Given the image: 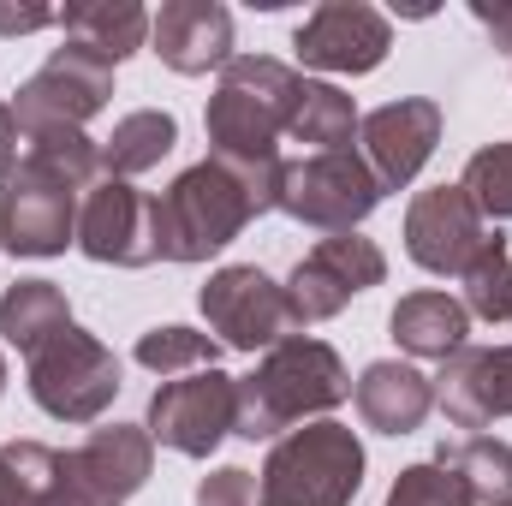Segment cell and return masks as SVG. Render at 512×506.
<instances>
[{
	"label": "cell",
	"mask_w": 512,
	"mask_h": 506,
	"mask_svg": "<svg viewBox=\"0 0 512 506\" xmlns=\"http://www.w3.org/2000/svg\"><path fill=\"white\" fill-rule=\"evenodd\" d=\"M471 12H477V24L489 30V42H495V48H507V54H512V0H501V6H489V0H477Z\"/></svg>",
	"instance_id": "cell-34"
},
{
	"label": "cell",
	"mask_w": 512,
	"mask_h": 506,
	"mask_svg": "<svg viewBox=\"0 0 512 506\" xmlns=\"http://www.w3.org/2000/svg\"><path fill=\"white\" fill-rule=\"evenodd\" d=\"M501 506H512V501H501Z\"/></svg>",
	"instance_id": "cell-38"
},
{
	"label": "cell",
	"mask_w": 512,
	"mask_h": 506,
	"mask_svg": "<svg viewBox=\"0 0 512 506\" xmlns=\"http://www.w3.org/2000/svg\"><path fill=\"white\" fill-rule=\"evenodd\" d=\"M393 48V24L370 0H322L298 30H292V54L316 72H340V78H364L376 72Z\"/></svg>",
	"instance_id": "cell-13"
},
{
	"label": "cell",
	"mask_w": 512,
	"mask_h": 506,
	"mask_svg": "<svg viewBox=\"0 0 512 506\" xmlns=\"http://www.w3.org/2000/svg\"><path fill=\"white\" fill-rule=\"evenodd\" d=\"M24 387L54 423H102V411L120 393V358L108 340H96L90 328L72 322L60 340H48L24 364Z\"/></svg>",
	"instance_id": "cell-6"
},
{
	"label": "cell",
	"mask_w": 512,
	"mask_h": 506,
	"mask_svg": "<svg viewBox=\"0 0 512 506\" xmlns=\"http://www.w3.org/2000/svg\"><path fill=\"white\" fill-rule=\"evenodd\" d=\"M78 251L102 268H149L155 262V209L131 179H96L78 203Z\"/></svg>",
	"instance_id": "cell-15"
},
{
	"label": "cell",
	"mask_w": 512,
	"mask_h": 506,
	"mask_svg": "<svg viewBox=\"0 0 512 506\" xmlns=\"http://www.w3.org/2000/svg\"><path fill=\"white\" fill-rule=\"evenodd\" d=\"M0 393H6V358H0Z\"/></svg>",
	"instance_id": "cell-36"
},
{
	"label": "cell",
	"mask_w": 512,
	"mask_h": 506,
	"mask_svg": "<svg viewBox=\"0 0 512 506\" xmlns=\"http://www.w3.org/2000/svg\"><path fill=\"white\" fill-rule=\"evenodd\" d=\"M0 506H96L72 477V453L48 441H6L0 447Z\"/></svg>",
	"instance_id": "cell-20"
},
{
	"label": "cell",
	"mask_w": 512,
	"mask_h": 506,
	"mask_svg": "<svg viewBox=\"0 0 512 506\" xmlns=\"http://www.w3.org/2000/svg\"><path fill=\"white\" fill-rule=\"evenodd\" d=\"M495 239V227L483 221V209L465 197V185H429L411 197L405 209V256L423 274H465L483 245Z\"/></svg>",
	"instance_id": "cell-12"
},
{
	"label": "cell",
	"mask_w": 512,
	"mask_h": 506,
	"mask_svg": "<svg viewBox=\"0 0 512 506\" xmlns=\"http://www.w3.org/2000/svg\"><path fill=\"white\" fill-rule=\"evenodd\" d=\"M435 465H447L477 506H501L512 501V447L495 435H459V441H441Z\"/></svg>",
	"instance_id": "cell-26"
},
{
	"label": "cell",
	"mask_w": 512,
	"mask_h": 506,
	"mask_svg": "<svg viewBox=\"0 0 512 506\" xmlns=\"http://www.w3.org/2000/svg\"><path fill=\"white\" fill-rule=\"evenodd\" d=\"M197 304H203L209 334L221 346H233V352H268L286 334H298L292 328V310H286V286L268 268H256V262L215 268L209 286L197 292Z\"/></svg>",
	"instance_id": "cell-11"
},
{
	"label": "cell",
	"mask_w": 512,
	"mask_h": 506,
	"mask_svg": "<svg viewBox=\"0 0 512 506\" xmlns=\"http://www.w3.org/2000/svg\"><path fill=\"white\" fill-rule=\"evenodd\" d=\"M507 322H512V298H507Z\"/></svg>",
	"instance_id": "cell-37"
},
{
	"label": "cell",
	"mask_w": 512,
	"mask_h": 506,
	"mask_svg": "<svg viewBox=\"0 0 512 506\" xmlns=\"http://www.w3.org/2000/svg\"><path fill=\"white\" fill-rule=\"evenodd\" d=\"M114 102V66L96 60L90 48L78 42H60L12 96V120H18V137L24 131H48V126H90L102 108Z\"/></svg>",
	"instance_id": "cell-9"
},
{
	"label": "cell",
	"mask_w": 512,
	"mask_h": 506,
	"mask_svg": "<svg viewBox=\"0 0 512 506\" xmlns=\"http://www.w3.org/2000/svg\"><path fill=\"white\" fill-rule=\"evenodd\" d=\"M149 209H155V262H209L262 215L239 173L221 167L215 155L191 161L161 197H149Z\"/></svg>",
	"instance_id": "cell-3"
},
{
	"label": "cell",
	"mask_w": 512,
	"mask_h": 506,
	"mask_svg": "<svg viewBox=\"0 0 512 506\" xmlns=\"http://www.w3.org/2000/svg\"><path fill=\"white\" fill-rule=\"evenodd\" d=\"M72 328V304H66V292L54 286V280H42V274H30V280H12L6 292H0V340L6 346H18L24 358H36L48 340H60Z\"/></svg>",
	"instance_id": "cell-22"
},
{
	"label": "cell",
	"mask_w": 512,
	"mask_h": 506,
	"mask_svg": "<svg viewBox=\"0 0 512 506\" xmlns=\"http://www.w3.org/2000/svg\"><path fill=\"white\" fill-rule=\"evenodd\" d=\"M197 506H256V477L245 465H215L197 483Z\"/></svg>",
	"instance_id": "cell-32"
},
{
	"label": "cell",
	"mask_w": 512,
	"mask_h": 506,
	"mask_svg": "<svg viewBox=\"0 0 512 506\" xmlns=\"http://www.w3.org/2000/svg\"><path fill=\"white\" fill-rule=\"evenodd\" d=\"M441 126H447V114L429 96H399V102H382V108H370L358 120V155L376 173L382 197L387 191H405L429 167V155L441 143Z\"/></svg>",
	"instance_id": "cell-14"
},
{
	"label": "cell",
	"mask_w": 512,
	"mask_h": 506,
	"mask_svg": "<svg viewBox=\"0 0 512 506\" xmlns=\"http://www.w3.org/2000/svg\"><path fill=\"white\" fill-rule=\"evenodd\" d=\"M387 334L405 358H429L447 364L453 352L471 346V310L453 292H405L387 316Z\"/></svg>",
	"instance_id": "cell-21"
},
{
	"label": "cell",
	"mask_w": 512,
	"mask_h": 506,
	"mask_svg": "<svg viewBox=\"0 0 512 506\" xmlns=\"http://www.w3.org/2000/svg\"><path fill=\"white\" fill-rule=\"evenodd\" d=\"M459 286H465V310H471V322H507V298H512V251H507V233L495 227V239L483 245V256L459 274Z\"/></svg>",
	"instance_id": "cell-29"
},
{
	"label": "cell",
	"mask_w": 512,
	"mask_h": 506,
	"mask_svg": "<svg viewBox=\"0 0 512 506\" xmlns=\"http://www.w3.org/2000/svg\"><path fill=\"white\" fill-rule=\"evenodd\" d=\"M18 161V120H12V102L0 96V173Z\"/></svg>",
	"instance_id": "cell-35"
},
{
	"label": "cell",
	"mask_w": 512,
	"mask_h": 506,
	"mask_svg": "<svg viewBox=\"0 0 512 506\" xmlns=\"http://www.w3.org/2000/svg\"><path fill=\"white\" fill-rule=\"evenodd\" d=\"M78 203L84 191L18 149V161L0 173V245L12 256H60L78 245Z\"/></svg>",
	"instance_id": "cell-7"
},
{
	"label": "cell",
	"mask_w": 512,
	"mask_h": 506,
	"mask_svg": "<svg viewBox=\"0 0 512 506\" xmlns=\"http://www.w3.org/2000/svg\"><path fill=\"white\" fill-rule=\"evenodd\" d=\"M298 84L304 78L274 54H233L221 66V84L209 96V114H203L209 155L239 173V185L256 197L262 215L280 203V173H286L280 137H286V120H292Z\"/></svg>",
	"instance_id": "cell-1"
},
{
	"label": "cell",
	"mask_w": 512,
	"mask_h": 506,
	"mask_svg": "<svg viewBox=\"0 0 512 506\" xmlns=\"http://www.w3.org/2000/svg\"><path fill=\"white\" fill-rule=\"evenodd\" d=\"M435 405L447 411L453 429H471V435L512 417V340L453 352L435 376Z\"/></svg>",
	"instance_id": "cell-16"
},
{
	"label": "cell",
	"mask_w": 512,
	"mask_h": 506,
	"mask_svg": "<svg viewBox=\"0 0 512 506\" xmlns=\"http://www.w3.org/2000/svg\"><path fill=\"white\" fill-rule=\"evenodd\" d=\"M382 203L376 173L364 167L358 149H322V155H298L280 173V215L310 227V233H358Z\"/></svg>",
	"instance_id": "cell-5"
},
{
	"label": "cell",
	"mask_w": 512,
	"mask_h": 506,
	"mask_svg": "<svg viewBox=\"0 0 512 506\" xmlns=\"http://www.w3.org/2000/svg\"><path fill=\"white\" fill-rule=\"evenodd\" d=\"M387 280V256L376 239L364 233H328L316 239V251H304L286 274V310H292V328H316V322H334L352 298H364L370 286Z\"/></svg>",
	"instance_id": "cell-8"
},
{
	"label": "cell",
	"mask_w": 512,
	"mask_h": 506,
	"mask_svg": "<svg viewBox=\"0 0 512 506\" xmlns=\"http://www.w3.org/2000/svg\"><path fill=\"white\" fill-rule=\"evenodd\" d=\"M173 143H179V120L167 108H131L102 137V173L108 179H137V173L161 167L173 155Z\"/></svg>",
	"instance_id": "cell-24"
},
{
	"label": "cell",
	"mask_w": 512,
	"mask_h": 506,
	"mask_svg": "<svg viewBox=\"0 0 512 506\" xmlns=\"http://www.w3.org/2000/svg\"><path fill=\"white\" fill-rule=\"evenodd\" d=\"M48 24H60L54 6H6L0 0V36H30V30H48Z\"/></svg>",
	"instance_id": "cell-33"
},
{
	"label": "cell",
	"mask_w": 512,
	"mask_h": 506,
	"mask_svg": "<svg viewBox=\"0 0 512 506\" xmlns=\"http://www.w3.org/2000/svg\"><path fill=\"white\" fill-rule=\"evenodd\" d=\"M131 358H137L149 376L173 381V376H191V370H221V340H215V334H203V328L167 322V328H149V334H137Z\"/></svg>",
	"instance_id": "cell-27"
},
{
	"label": "cell",
	"mask_w": 512,
	"mask_h": 506,
	"mask_svg": "<svg viewBox=\"0 0 512 506\" xmlns=\"http://www.w3.org/2000/svg\"><path fill=\"white\" fill-rule=\"evenodd\" d=\"M465 197L483 209V221H512V137L507 143H483L465 173H459Z\"/></svg>",
	"instance_id": "cell-30"
},
{
	"label": "cell",
	"mask_w": 512,
	"mask_h": 506,
	"mask_svg": "<svg viewBox=\"0 0 512 506\" xmlns=\"http://www.w3.org/2000/svg\"><path fill=\"white\" fill-rule=\"evenodd\" d=\"M358 102L340 90V84H322V78H304L298 84V102H292V120L286 137L292 143H310V155L322 149H352L358 143Z\"/></svg>",
	"instance_id": "cell-25"
},
{
	"label": "cell",
	"mask_w": 512,
	"mask_h": 506,
	"mask_svg": "<svg viewBox=\"0 0 512 506\" xmlns=\"http://www.w3.org/2000/svg\"><path fill=\"white\" fill-rule=\"evenodd\" d=\"M382 506H477V501H471V489H465L447 465L423 459V465H405V471L393 477V489H387Z\"/></svg>",
	"instance_id": "cell-31"
},
{
	"label": "cell",
	"mask_w": 512,
	"mask_h": 506,
	"mask_svg": "<svg viewBox=\"0 0 512 506\" xmlns=\"http://www.w3.org/2000/svg\"><path fill=\"white\" fill-rule=\"evenodd\" d=\"M18 149H24V155H36L42 167H54L60 179H72L78 191H90V185L102 179V143H96L90 131H78V126L24 131V137H18Z\"/></svg>",
	"instance_id": "cell-28"
},
{
	"label": "cell",
	"mask_w": 512,
	"mask_h": 506,
	"mask_svg": "<svg viewBox=\"0 0 512 506\" xmlns=\"http://www.w3.org/2000/svg\"><path fill=\"white\" fill-rule=\"evenodd\" d=\"M352 399L346 358L328 340L310 334H286L280 346H268L256 358L251 376H239V411H233V435L239 441H280L298 423L328 417L334 405Z\"/></svg>",
	"instance_id": "cell-2"
},
{
	"label": "cell",
	"mask_w": 512,
	"mask_h": 506,
	"mask_svg": "<svg viewBox=\"0 0 512 506\" xmlns=\"http://www.w3.org/2000/svg\"><path fill=\"white\" fill-rule=\"evenodd\" d=\"M149 48L179 78L221 72L233 60V12L221 0H167L149 18Z\"/></svg>",
	"instance_id": "cell-17"
},
{
	"label": "cell",
	"mask_w": 512,
	"mask_h": 506,
	"mask_svg": "<svg viewBox=\"0 0 512 506\" xmlns=\"http://www.w3.org/2000/svg\"><path fill=\"white\" fill-rule=\"evenodd\" d=\"M155 471V441L143 423H102L72 447V477L96 506H126Z\"/></svg>",
	"instance_id": "cell-18"
},
{
	"label": "cell",
	"mask_w": 512,
	"mask_h": 506,
	"mask_svg": "<svg viewBox=\"0 0 512 506\" xmlns=\"http://www.w3.org/2000/svg\"><path fill=\"white\" fill-rule=\"evenodd\" d=\"M352 405H358L364 429H376V435H411L435 411V376H423L417 364H399V358H376L364 376L352 381Z\"/></svg>",
	"instance_id": "cell-19"
},
{
	"label": "cell",
	"mask_w": 512,
	"mask_h": 506,
	"mask_svg": "<svg viewBox=\"0 0 512 506\" xmlns=\"http://www.w3.org/2000/svg\"><path fill=\"white\" fill-rule=\"evenodd\" d=\"M233 411H239V376L191 370V376H173L149 393L143 429L155 447H173L185 459H209L233 435Z\"/></svg>",
	"instance_id": "cell-10"
},
{
	"label": "cell",
	"mask_w": 512,
	"mask_h": 506,
	"mask_svg": "<svg viewBox=\"0 0 512 506\" xmlns=\"http://www.w3.org/2000/svg\"><path fill=\"white\" fill-rule=\"evenodd\" d=\"M364 465L370 459L352 423H298L268 447L256 471V506H352L364 489Z\"/></svg>",
	"instance_id": "cell-4"
},
{
	"label": "cell",
	"mask_w": 512,
	"mask_h": 506,
	"mask_svg": "<svg viewBox=\"0 0 512 506\" xmlns=\"http://www.w3.org/2000/svg\"><path fill=\"white\" fill-rule=\"evenodd\" d=\"M60 30H66V42H78L96 60L120 66V60H131L149 42V12L137 0H84V6L60 12Z\"/></svg>",
	"instance_id": "cell-23"
}]
</instances>
